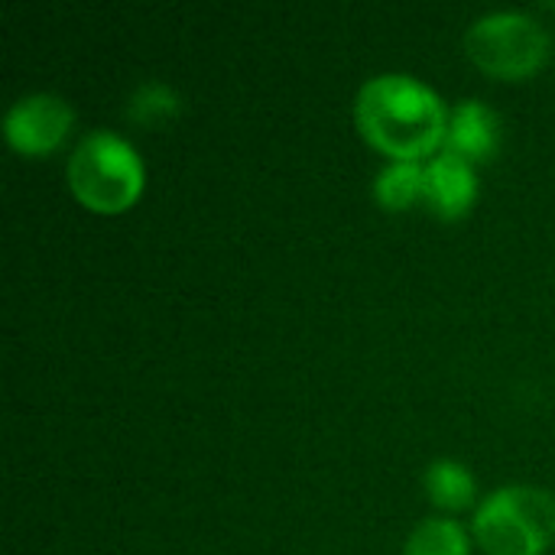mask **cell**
<instances>
[{
  "label": "cell",
  "mask_w": 555,
  "mask_h": 555,
  "mask_svg": "<svg viewBox=\"0 0 555 555\" xmlns=\"http://www.w3.org/2000/svg\"><path fill=\"white\" fill-rule=\"evenodd\" d=\"M354 124L380 153L420 163L446 143L449 107L426 81L387 72L361 85L354 98Z\"/></svg>",
  "instance_id": "obj_1"
},
{
  "label": "cell",
  "mask_w": 555,
  "mask_h": 555,
  "mask_svg": "<svg viewBox=\"0 0 555 555\" xmlns=\"http://www.w3.org/2000/svg\"><path fill=\"white\" fill-rule=\"evenodd\" d=\"M72 195L94 215H120L143 192L140 153L114 130H91L65 166Z\"/></svg>",
  "instance_id": "obj_2"
},
{
  "label": "cell",
  "mask_w": 555,
  "mask_h": 555,
  "mask_svg": "<svg viewBox=\"0 0 555 555\" xmlns=\"http://www.w3.org/2000/svg\"><path fill=\"white\" fill-rule=\"evenodd\" d=\"M472 533L488 555H543L555 540V498L530 485L498 488L478 504Z\"/></svg>",
  "instance_id": "obj_3"
},
{
  "label": "cell",
  "mask_w": 555,
  "mask_h": 555,
  "mask_svg": "<svg viewBox=\"0 0 555 555\" xmlns=\"http://www.w3.org/2000/svg\"><path fill=\"white\" fill-rule=\"evenodd\" d=\"M465 52L481 72L517 81L540 72L550 55V33L527 10H498L468 26Z\"/></svg>",
  "instance_id": "obj_4"
},
{
  "label": "cell",
  "mask_w": 555,
  "mask_h": 555,
  "mask_svg": "<svg viewBox=\"0 0 555 555\" xmlns=\"http://www.w3.org/2000/svg\"><path fill=\"white\" fill-rule=\"evenodd\" d=\"M75 127V111L52 91H36L10 104L3 117L7 143L23 156H46L65 143Z\"/></svg>",
  "instance_id": "obj_5"
},
{
  "label": "cell",
  "mask_w": 555,
  "mask_h": 555,
  "mask_svg": "<svg viewBox=\"0 0 555 555\" xmlns=\"http://www.w3.org/2000/svg\"><path fill=\"white\" fill-rule=\"evenodd\" d=\"M475 198H478L475 163L462 159L452 150H442L439 156H433L426 163L423 202L436 218H442V221L465 218L475 208Z\"/></svg>",
  "instance_id": "obj_6"
},
{
  "label": "cell",
  "mask_w": 555,
  "mask_h": 555,
  "mask_svg": "<svg viewBox=\"0 0 555 555\" xmlns=\"http://www.w3.org/2000/svg\"><path fill=\"white\" fill-rule=\"evenodd\" d=\"M446 150L459 153L468 163H485V159L498 156V150H501V117H498V111H491L478 98L459 101L449 111Z\"/></svg>",
  "instance_id": "obj_7"
},
{
  "label": "cell",
  "mask_w": 555,
  "mask_h": 555,
  "mask_svg": "<svg viewBox=\"0 0 555 555\" xmlns=\"http://www.w3.org/2000/svg\"><path fill=\"white\" fill-rule=\"evenodd\" d=\"M423 182H426V166L410 159H393L377 172L374 198L387 211H406L413 202H423Z\"/></svg>",
  "instance_id": "obj_8"
},
{
  "label": "cell",
  "mask_w": 555,
  "mask_h": 555,
  "mask_svg": "<svg viewBox=\"0 0 555 555\" xmlns=\"http://www.w3.org/2000/svg\"><path fill=\"white\" fill-rule=\"evenodd\" d=\"M426 491L429 501L442 511H465L475 501V478L462 462L439 459L426 468Z\"/></svg>",
  "instance_id": "obj_9"
},
{
  "label": "cell",
  "mask_w": 555,
  "mask_h": 555,
  "mask_svg": "<svg viewBox=\"0 0 555 555\" xmlns=\"http://www.w3.org/2000/svg\"><path fill=\"white\" fill-rule=\"evenodd\" d=\"M472 553V543H468V530L459 524V520H449V517H429L423 520L406 546L403 555H468Z\"/></svg>",
  "instance_id": "obj_10"
},
{
  "label": "cell",
  "mask_w": 555,
  "mask_h": 555,
  "mask_svg": "<svg viewBox=\"0 0 555 555\" xmlns=\"http://www.w3.org/2000/svg\"><path fill=\"white\" fill-rule=\"evenodd\" d=\"M179 114H182V101L166 81H143L127 101V117L140 127H159Z\"/></svg>",
  "instance_id": "obj_11"
}]
</instances>
